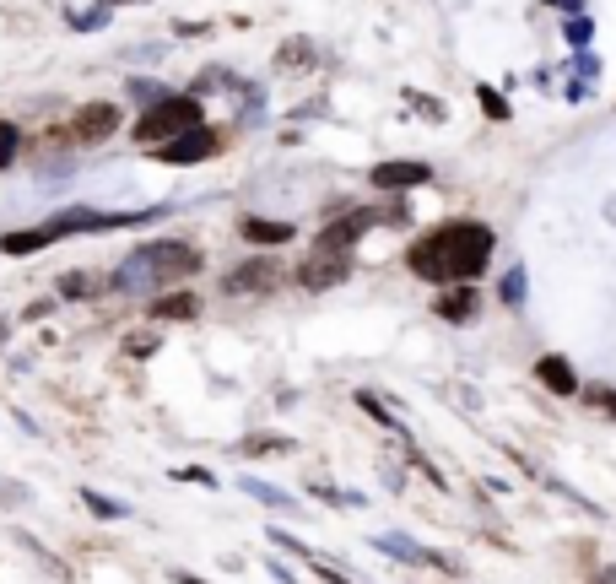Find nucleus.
Instances as JSON below:
<instances>
[{
  "mask_svg": "<svg viewBox=\"0 0 616 584\" xmlns=\"http://www.w3.org/2000/svg\"><path fill=\"white\" fill-rule=\"evenodd\" d=\"M535 379H541L552 395H579V374H573V363H568V357H557V352L535 363Z\"/></svg>",
  "mask_w": 616,
  "mask_h": 584,
  "instance_id": "nucleus-11",
  "label": "nucleus"
},
{
  "mask_svg": "<svg viewBox=\"0 0 616 584\" xmlns=\"http://www.w3.org/2000/svg\"><path fill=\"white\" fill-rule=\"evenodd\" d=\"M98 292V276H87V271H65L60 276V298H92Z\"/></svg>",
  "mask_w": 616,
  "mask_h": 584,
  "instance_id": "nucleus-17",
  "label": "nucleus"
},
{
  "mask_svg": "<svg viewBox=\"0 0 616 584\" xmlns=\"http://www.w3.org/2000/svg\"><path fill=\"white\" fill-rule=\"evenodd\" d=\"M98 6H114V0H98Z\"/></svg>",
  "mask_w": 616,
  "mask_h": 584,
  "instance_id": "nucleus-33",
  "label": "nucleus"
},
{
  "mask_svg": "<svg viewBox=\"0 0 616 584\" xmlns=\"http://www.w3.org/2000/svg\"><path fill=\"white\" fill-rule=\"evenodd\" d=\"M238 233H244V244H292V222H271V217H244L238 222Z\"/></svg>",
  "mask_w": 616,
  "mask_h": 584,
  "instance_id": "nucleus-12",
  "label": "nucleus"
},
{
  "mask_svg": "<svg viewBox=\"0 0 616 584\" xmlns=\"http://www.w3.org/2000/svg\"><path fill=\"white\" fill-rule=\"evenodd\" d=\"M346 265H352L346 249H314V260L298 271V282L319 292V287H330V282H346Z\"/></svg>",
  "mask_w": 616,
  "mask_h": 584,
  "instance_id": "nucleus-6",
  "label": "nucleus"
},
{
  "mask_svg": "<svg viewBox=\"0 0 616 584\" xmlns=\"http://www.w3.org/2000/svg\"><path fill=\"white\" fill-rule=\"evenodd\" d=\"M200 271V249L184 244V238H157V244H141L130 249L125 265L114 271V287L119 292H157L168 282H184V276Z\"/></svg>",
  "mask_w": 616,
  "mask_h": 584,
  "instance_id": "nucleus-2",
  "label": "nucleus"
},
{
  "mask_svg": "<svg viewBox=\"0 0 616 584\" xmlns=\"http://www.w3.org/2000/svg\"><path fill=\"white\" fill-rule=\"evenodd\" d=\"M173 584H200L195 574H173Z\"/></svg>",
  "mask_w": 616,
  "mask_h": 584,
  "instance_id": "nucleus-32",
  "label": "nucleus"
},
{
  "mask_svg": "<svg viewBox=\"0 0 616 584\" xmlns=\"http://www.w3.org/2000/svg\"><path fill=\"white\" fill-rule=\"evenodd\" d=\"M55 228H49V222H44V228H33V233H6V238H0V255H38V249H49V244H55Z\"/></svg>",
  "mask_w": 616,
  "mask_h": 584,
  "instance_id": "nucleus-13",
  "label": "nucleus"
},
{
  "mask_svg": "<svg viewBox=\"0 0 616 584\" xmlns=\"http://www.w3.org/2000/svg\"><path fill=\"white\" fill-rule=\"evenodd\" d=\"M82 503H87V509L92 514H98V520H125V503H114V498H103V493H92V487H82Z\"/></svg>",
  "mask_w": 616,
  "mask_h": 584,
  "instance_id": "nucleus-18",
  "label": "nucleus"
},
{
  "mask_svg": "<svg viewBox=\"0 0 616 584\" xmlns=\"http://www.w3.org/2000/svg\"><path fill=\"white\" fill-rule=\"evenodd\" d=\"M276 65L281 71H308V65H314V44H308V38H287V44L276 49Z\"/></svg>",
  "mask_w": 616,
  "mask_h": 584,
  "instance_id": "nucleus-16",
  "label": "nucleus"
},
{
  "mask_svg": "<svg viewBox=\"0 0 616 584\" xmlns=\"http://www.w3.org/2000/svg\"><path fill=\"white\" fill-rule=\"evenodd\" d=\"M152 314H157V320H195L200 303H195V292H157Z\"/></svg>",
  "mask_w": 616,
  "mask_h": 584,
  "instance_id": "nucleus-14",
  "label": "nucleus"
},
{
  "mask_svg": "<svg viewBox=\"0 0 616 584\" xmlns=\"http://www.w3.org/2000/svg\"><path fill=\"white\" fill-rule=\"evenodd\" d=\"M595 401H600V406H606L611 417H616V390H595Z\"/></svg>",
  "mask_w": 616,
  "mask_h": 584,
  "instance_id": "nucleus-30",
  "label": "nucleus"
},
{
  "mask_svg": "<svg viewBox=\"0 0 616 584\" xmlns=\"http://www.w3.org/2000/svg\"><path fill=\"white\" fill-rule=\"evenodd\" d=\"M433 314L438 320H449V325H471L476 320V287L471 282H454L438 292V303H433Z\"/></svg>",
  "mask_w": 616,
  "mask_h": 584,
  "instance_id": "nucleus-9",
  "label": "nucleus"
},
{
  "mask_svg": "<svg viewBox=\"0 0 616 584\" xmlns=\"http://www.w3.org/2000/svg\"><path fill=\"white\" fill-rule=\"evenodd\" d=\"M357 406H363V411H368V417H379V422H384V428H400V422L390 417V411H384V406H379V395H373V390H363V395H357Z\"/></svg>",
  "mask_w": 616,
  "mask_h": 584,
  "instance_id": "nucleus-23",
  "label": "nucleus"
},
{
  "mask_svg": "<svg viewBox=\"0 0 616 584\" xmlns=\"http://www.w3.org/2000/svg\"><path fill=\"white\" fill-rule=\"evenodd\" d=\"M249 455H276V449H287V438H271V433H260V438H249Z\"/></svg>",
  "mask_w": 616,
  "mask_h": 584,
  "instance_id": "nucleus-24",
  "label": "nucleus"
},
{
  "mask_svg": "<svg viewBox=\"0 0 616 584\" xmlns=\"http://www.w3.org/2000/svg\"><path fill=\"white\" fill-rule=\"evenodd\" d=\"M271 541H276L281 552H292V557H314V552H308V547H303L298 536H287V530H271Z\"/></svg>",
  "mask_w": 616,
  "mask_h": 584,
  "instance_id": "nucleus-25",
  "label": "nucleus"
},
{
  "mask_svg": "<svg viewBox=\"0 0 616 584\" xmlns=\"http://www.w3.org/2000/svg\"><path fill=\"white\" fill-rule=\"evenodd\" d=\"M130 352L146 357V352H157V336H130Z\"/></svg>",
  "mask_w": 616,
  "mask_h": 584,
  "instance_id": "nucleus-29",
  "label": "nucleus"
},
{
  "mask_svg": "<svg viewBox=\"0 0 616 584\" xmlns=\"http://www.w3.org/2000/svg\"><path fill=\"white\" fill-rule=\"evenodd\" d=\"M179 476H184V482H206V487H217V476H211L206 466H184Z\"/></svg>",
  "mask_w": 616,
  "mask_h": 584,
  "instance_id": "nucleus-28",
  "label": "nucleus"
},
{
  "mask_svg": "<svg viewBox=\"0 0 616 584\" xmlns=\"http://www.w3.org/2000/svg\"><path fill=\"white\" fill-rule=\"evenodd\" d=\"M589 38V17H568V44H584Z\"/></svg>",
  "mask_w": 616,
  "mask_h": 584,
  "instance_id": "nucleus-26",
  "label": "nucleus"
},
{
  "mask_svg": "<svg viewBox=\"0 0 616 584\" xmlns=\"http://www.w3.org/2000/svg\"><path fill=\"white\" fill-rule=\"evenodd\" d=\"M503 303H508V309H519V303H525V271H508L503 276Z\"/></svg>",
  "mask_w": 616,
  "mask_h": 584,
  "instance_id": "nucleus-21",
  "label": "nucleus"
},
{
  "mask_svg": "<svg viewBox=\"0 0 616 584\" xmlns=\"http://www.w3.org/2000/svg\"><path fill=\"white\" fill-rule=\"evenodd\" d=\"M406 98H411V109H422L427 119H444V109H438V103H427L422 92H406Z\"/></svg>",
  "mask_w": 616,
  "mask_h": 584,
  "instance_id": "nucleus-27",
  "label": "nucleus"
},
{
  "mask_svg": "<svg viewBox=\"0 0 616 584\" xmlns=\"http://www.w3.org/2000/svg\"><path fill=\"white\" fill-rule=\"evenodd\" d=\"M244 493L254 498V503H265V509H298V503H292V493H281V487H271V482H260V476H244Z\"/></svg>",
  "mask_w": 616,
  "mask_h": 584,
  "instance_id": "nucleus-15",
  "label": "nucleus"
},
{
  "mask_svg": "<svg viewBox=\"0 0 616 584\" xmlns=\"http://www.w3.org/2000/svg\"><path fill=\"white\" fill-rule=\"evenodd\" d=\"M476 98H481V114H487V119H508V103L492 87H476Z\"/></svg>",
  "mask_w": 616,
  "mask_h": 584,
  "instance_id": "nucleus-22",
  "label": "nucleus"
},
{
  "mask_svg": "<svg viewBox=\"0 0 616 584\" xmlns=\"http://www.w3.org/2000/svg\"><path fill=\"white\" fill-rule=\"evenodd\" d=\"M373 184H379V190H417V184H433V168L411 163V157H395V163L373 168Z\"/></svg>",
  "mask_w": 616,
  "mask_h": 584,
  "instance_id": "nucleus-7",
  "label": "nucleus"
},
{
  "mask_svg": "<svg viewBox=\"0 0 616 584\" xmlns=\"http://www.w3.org/2000/svg\"><path fill=\"white\" fill-rule=\"evenodd\" d=\"M217 152H222V136H217V130H206V125H195V130H184V136H173V141H163V146H152L157 163H173V168L206 163V157H217Z\"/></svg>",
  "mask_w": 616,
  "mask_h": 584,
  "instance_id": "nucleus-4",
  "label": "nucleus"
},
{
  "mask_svg": "<svg viewBox=\"0 0 616 584\" xmlns=\"http://www.w3.org/2000/svg\"><path fill=\"white\" fill-rule=\"evenodd\" d=\"M114 130H119V103H87V109H76V119H71V136L82 146L109 141Z\"/></svg>",
  "mask_w": 616,
  "mask_h": 584,
  "instance_id": "nucleus-5",
  "label": "nucleus"
},
{
  "mask_svg": "<svg viewBox=\"0 0 616 584\" xmlns=\"http://www.w3.org/2000/svg\"><path fill=\"white\" fill-rule=\"evenodd\" d=\"M492 228H481V222H444V228L422 233L417 244H411V271L422 276V282H476L481 271H487L492 260Z\"/></svg>",
  "mask_w": 616,
  "mask_h": 584,
  "instance_id": "nucleus-1",
  "label": "nucleus"
},
{
  "mask_svg": "<svg viewBox=\"0 0 616 584\" xmlns=\"http://www.w3.org/2000/svg\"><path fill=\"white\" fill-rule=\"evenodd\" d=\"M17 146H22V130L11 125V119H0V168L17 163Z\"/></svg>",
  "mask_w": 616,
  "mask_h": 584,
  "instance_id": "nucleus-19",
  "label": "nucleus"
},
{
  "mask_svg": "<svg viewBox=\"0 0 616 584\" xmlns=\"http://www.w3.org/2000/svg\"><path fill=\"white\" fill-rule=\"evenodd\" d=\"M200 119H206V103L200 98H168L163 103H152L141 119H136V141L152 152V146H163V141H173V136H184V130H195Z\"/></svg>",
  "mask_w": 616,
  "mask_h": 584,
  "instance_id": "nucleus-3",
  "label": "nucleus"
},
{
  "mask_svg": "<svg viewBox=\"0 0 616 584\" xmlns=\"http://www.w3.org/2000/svg\"><path fill=\"white\" fill-rule=\"evenodd\" d=\"M71 28H76V33H98V28H109V6H92V11H82V17L71 11Z\"/></svg>",
  "mask_w": 616,
  "mask_h": 584,
  "instance_id": "nucleus-20",
  "label": "nucleus"
},
{
  "mask_svg": "<svg viewBox=\"0 0 616 584\" xmlns=\"http://www.w3.org/2000/svg\"><path fill=\"white\" fill-rule=\"evenodd\" d=\"M373 222H379V211H352L346 222H330V233H319V249H352Z\"/></svg>",
  "mask_w": 616,
  "mask_h": 584,
  "instance_id": "nucleus-10",
  "label": "nucleus"
},
{
  "mask_svg": "<svg viewBox=\"0 0 616 584\" xmlns=\"http://www.w3.org/2000/svg\"><path fill=\"white\" fill-rule=\"evenodd\" d=\"M281 282V265L276 260H249V265H238L233 276H222V292H265V287H276Z\"/></svg>",
  "mask_w": 616,
  "mask_h": 584,
  "instance_id": "nucleus-8",
  "label": "nucleus"
},
{
  "mask_svg": "<svg viewBox=\"0 0 616 584\" xmlns=\"http://www.w3.org/2000/svg\"><path fill=\"white\" fill-rule=\"evenodd\" d=\"M595 584H616V563H611V568H600V574H595Z\"/></svg>",
  "mask_w": 616,
  "mask_h": 584,
  "instance_id": "nucleus-31",
  "label": "nucleus"
}]
</instances>
